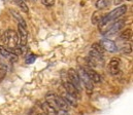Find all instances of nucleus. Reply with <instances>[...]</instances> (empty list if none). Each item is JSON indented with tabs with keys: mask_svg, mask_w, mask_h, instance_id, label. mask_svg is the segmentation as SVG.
I'll list each match as a JSON object with an SVG mask.
<instances>
[{
	"mask_svg": "<svg viewBox=\"0 0 133 115\" xmlns=\"http://www.w3.org/2000/svg\"><path fill=\"white\" fill-rule=\"evenodd\" d=\"M127 10V6L126 5H122V6H119L118 8L111 10L109 13H107L106 16L103 17V19L101 20L98 26H99L100 30L103 31L106 29V27H108L111 23H114L115 21H117L120 17H122Z\"/></svg>",
	"mask_w": 133,
	"mask_h": 115,
	"instance_id": "1",
	"label": "nucleus"
},
{
	"mask_svg": "<svg viewBox=\"0 0 133 115\" xmlns=\"http://www.w3.org/2000/svg\"><path fill=\"white\" fill-rule=\"evenodd\" d=\"M45 102L53 106L57 111H68L69 105L63 100L61 96H57L53 93H49L45 96Z\"/></svg>",
	"mask_w": 133,
	"mask_h": 115,
	"instance_id": "2",
	"label": "nucleus"
},
{
	"mask_svg": "<svg viewBox=\"0 0 133 115\" xmlns=\"http://www.w3.org/2000/svg\"><path fill=\"white\" fill-rule=\"evenodd\" d=\"M2 40H3L5 48H7L8 50H11V49H14L15 47L18 46V43H19L18 33L14 30H7L4 33Z\"/></svg>",
	"mask_w": 133,
	"mask_h": 115,
	"instance_id": "3",
	"label": "nucleus"
},
{
	"mask_svg": "<svg viewBox=\"0 0 133 115\" xmlns=\"http://www.w3.org/2000/svg\"><path fill=\"white\" fill-rule=\"evenodd\" d=\"M77 74H78V77H79V80L83 82V84H84V86H85L87 93H88V94H92V90H93V88H94V85H93V82H92L91 78L88 75L86 69L83 68V67H79Z\"/></svg>",
	"mask_w": 133,
	"mask_h": 115,
	"instance_id": "4",
	"label": "nucleus"
},
{
	"mask_svg": "<svg viewBox=\"0 0 133 115\" xmlns=\"http://www.w3.org/2000/svg\"><path fill=\"white\" fill-rule=\"evenodd\" d=\"M124 24H125V23H124V21H122V20H120V21H115L114 23H111V24L105 29V31L103 32V34H104L106 37L112 36V35L119 33V32L122 30V28L124 27Z\"/></svg>",
	"mask_w": 133,
	"mask_h": 115,
	"instance_id": "5",
	"label": "nucleus"
},
{
	"mask_svg": "<svg viewBox=\"0 0 133 115\" xmlns=\"http://www.w3.org/2000/svg\"><path fill=\"white\" fill-rule=\"evenodd\" d=\"M67 78L68 80L70 81V83L81 93L82 90V85H81V80H79V77H78V74L77 72L74 70V69H69L68 72H67Z\"/></svg>",
	"mask_w": 133,
	"mask_h": 115,
	"instance_id": "6",
	"label": "nucleus"
},
{
	"mask_svg": "<svg viewBox=\"0 0 133 115\" xmlns=\"http://www.w3.org/2000/svg\"><path fill=\"white\" fill-rule=\"evenodd\" d=\"M62 84H63V87L65 88L66 93L72 95V96H74V97L77 98V99L79 98V91L70 83V81H69L68 78H67V75H66V77L62 76Z\"/></svg>",
	"mask_w": 133,
	"mask_h": 115,
	"instance_id": "7",
	"label": "nucleus"
},
{
	"mask_svg": "<svg viewBox=\"0 0 133 115\" xmlns=\"http://www.w3.org/2000/svg\"><path fill=\"white\" fill-rule=\"evenodd\" d=\"M18 36H19V43L20 46H26L27 40H28V32L26 30V27L22 25H18Z\"/></svg>",
	"mask_w": 133,
	"mask_h": 115,
	"instance_id": "8",
	"label": "nucleus"
},
{
	"mask_svg": "<svg viewBox=\"0 0 133 115\" xmlns=\"http://www.w3.org/2000/svg\"><path fill=\"white\" fill-rule=\"evenodd\" d=\"M100 44L101 46L103 47L104 50L108 51V52H117L118 51V47H117V44L110 40V39L104 38L100 41Z\"/></svg>",
	"mask_w": 133,
	"mask_h": 115,
	"instance_id": "9",
	"label": "nucleus"
},
{
	"mask_svg": "<svg viewBox=\"0 0 133 115\" xmlns=\"http://www.w3.org/2000/svg\"><path fill=\"white\" fill-rule=\"evenodd\" d=\"M108 71L111 75H117L120 72V59L112 58L108 64Z\"/></svg>",
	"mask_w": 133,
	"mask_h": 115,
	"instance_id": "10",
	"label": "nucleus"
},
{
	"mask_svg": "<svg viewBox=\"0 0 133 115\" xmlns=\"http://www.w3.org/2000/svg\"><path fill=\"white\" fill-rule=\"evenodd\" d=\"M0 55L4 59H6L8 62H10V63H16L18 61V56L15 55V53H12L11 51H9L4 46H0Z\"/></svg>",
	"mask_w": 133,
	"mask_h": 115,
	"instance_id": "11",
	"label": "nucleus"
},
{
	"mask_svg": "<svg viewBox=\"0 0 133 115\" xmlns=\"http://www.w3.org/2000/svg\"><path fill=\"white\" fill-rule=\"evenodd\" d=\"M61 97L63 98V100L66 102L68 105H71L73 107L77 106V98H75L74 96H72V95H70L68 93H64Z\"/></svg>",
	"mask_w": 133,
	"mask_h": 115,
	"instance_id": "12",
	"label": "nucleus"
},
{
	"mask_svg": "<svg viewBox=\"0 0 133 115\" xmlns=\"http://www.w3.org/2000/svg\"><path fill=\"white\" fill-rule=\"evenodd\" d=\"M41 108H42V110H43V112H44V115H57L58 114V111H57L53 106H51L49 103H46V102H43V103L41 104Z\"/></svg>",
	"mask_w": 133,
	"mask_h": 115,
	"instance_id": "13",
	"label": "nucleus"
},
{
	"mask_svg": "<svg viewBox=\"0 0 133 115\" xmlns=\"http://www.w3.org/2000/svg\"><path fill=\"white\" fill-rule=\"evenodd\" d=\"M85 69H86V68H85ZM86 71H87L88 75L91 78V80H92L93 83H99V82H101V77H100V75L96 71H94L93 69H91V68H89V67H88V69H86Z\"/></svg>",
	"mask_w": 133,
	"mask_h": 115,
	"instance_id": "14",
	"label": "nucleus"
},
{
	"mask_svg": "<svg viewBox=\"0 0 133 115\" xmlns=\"http://www.w3.org/2000/svg\"><path fill=\"white\" fill-rule=\"evenodd\" d=\"M103 17H104V14H103L100 10L95 11V12L93 13V16H92V24L98 25L100 22H101V20L103 19Z\"/></svg>",
	"mask_w": 133,
	"mask_h": 115,
	"instance_id": "15",
	"label": "nucleus"
},
{
	"mask_svg": "<svg viewBox=\"0 0 133 115\" xmlns=\"http://www.w3.org/2000/svg\"><path fill=\"white\" fill-rule=\"evenodd\" d=\"M131 37H132V30L131 29H126L120 35V39H122V40H130Z\"/></svg>",
	"mask_w": 133,
	"mask_h": 115,
	"instance_id": "16",
	"label": "nucleus"
},
{
	"mask_svg": "<svg viewBox=\"0 0 133 115\" xmlns=\"http://www.w3.org/2000/svg\"><path fill=\"white\" fill-rule=\"evenodd\" d=\"M14 1L24 12H28V6H27V4L25 3L24 0H14Z\"/></svg>",
	"mask_w": 133,
	"mask_h": 115,
	"instance_id": "17",
	"label": "nucleus"
},
{
	"mask_svg": "<svg viewBox=\"0 0 133 115\" xmlns=\"http://www.w3.org/2000/svg\"><path fill=\"white\" fill-rule=\"evenodd\" d=\"M95 6L98 8V9H104L108 6V0H98L95 4Z\"/></svg>",
	"mask_w": 133,
	"mask_h": 115,
	"instance_id": "18",
	"label": "nucleus"
},
{
	"mask_svg": "<svg viewBox=\"0 0 133 115\" xmlns=\"http://www.w3.org/2000/svg\"><path fill=\"white\" fill-rule=\"evenodd\" d=\"M90 49H93V50H95V51H98V52H100V53H104V51H105V50L103 49V47L101 46V44L98 43V42L93 43Z\"/></svg>",
	"mask_w": 133,
	"mask_h": 115,
	"instance_id": "19",
	"label": "nucleus"
},
{
	"mask_svg": "<svg viewBox=\"0 0 133 115\" xmlns=\"http://www.w3.org/2000/svg\"><path fill=\"white\" fill-rule=\"evenodd\" d=\"M41 2L43 5H45L48 7H51L55 4V0H41Z\"/></svg>",
	"mask_w": 133,
	"mask_h": 115,
	"instance_id": "20",
	"label": "nucleus"
},
{
	"mask_svg": "<svg viewBox=\"0 0 133 115\" xmlns=\"http://www.w3.org/2000/svg\"><path fill=\"white\" fill-rule=\"evenodd\" d=\"M35 59H36V56L30 55L29 57L26 58V63H27V64H31V63H33L34 61H35Z\"/></svg>",
	"mask_w": 133,
	"mask_h": 115,
	"instance_id": "21",
	"label": "nucleus"
},
{
	"mask_svg": "<svg viewBox=\"0 0 133 115\" xmlns=\"http://www.w3.org/2000/svg\"><path fill=\"white\" fill-rule=\"evenodd\" d=\"M58 114L59 115H69V113H68V111H59Z\"/></svg>",
	"mask_w": 133,
	"mask_h": 115,
	"instance_id": "22",
	"label": "nucleus"
},
{
	"mask_svg": "<svg viewBox=\"0 0 133 115\" xmlns=\"http://www.w3.org/2000/svg\"><path fill=\"white\" fill-rule=\"evenodd\" d=\"M38 115H44V114H38Z\"/></svg>",
	"mask_w": 133,
	"mask_h": 115,
	"instance_id": "23",
	"label": "nucleus"
},
{
	"mask_svg": "<svg viewBox=\"0 0 133 115\" xmlns=\"http://www.w3.org/2000/svg\"><path fill=\"white\" fill-rule=\"evenodd\" d=\"M33 1H35V0H33Z\"/></svg>",
	"mask_w": 133,
	"mask_h": 115,
	"instance_id": "24",
	"label": "nucleus"
}]
</instances>
